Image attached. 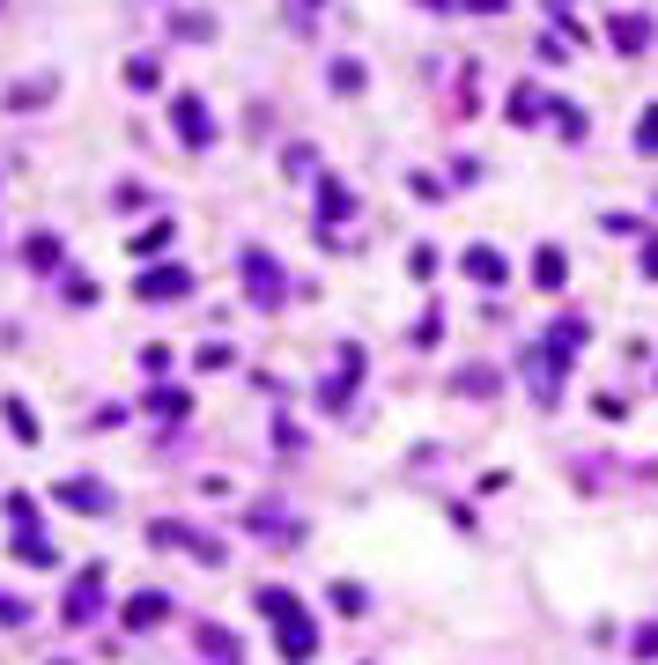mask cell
<instances>
[{"instance_id": "cell-1", "label": "cell", "mask_w": 658, "mask_h": 665, "mask_svg": "<svg viewBox=\"0 0 658 665\" xmlns=\"http://www.w3.org/2000/svg\"><path fill=\"white\" fill-rule=\"evenodd\" d=\"M259 606H267V614H274V629H281V658H289V665H304V658L318 651V636H311L304 606H296L289 592H267V599H259Z\"/></svg>"}, {"instance_id": "cell-2", "label": "cell", "mask_w": 658, "mask_h": 665, "mask_svg": "<svg viewBox=\"0 0 658 665\" xmlns=\"http://www.w3.org/2000/svg\"><path fill=\"white\" fill-rule=\"evenodd\" d=\"M577 340H585V318H562V326L548 333V370H540V392H548V399H555V370L577 355Z\"/></svg>"}, {"instance_id": "cell-3", "label": "cell", "mask_w": 658, "mask_h": 665, "mask_svg": "<svg viewBox=\"0 0 658 665\" xmlns=\"http://www.w3.org/2000/svg\"><path fill=\"white\" fill-rule=\"evenodd\" d=\"M244 281H252V303H259V311H274V303L289 296V289H281V266H274L267 252H244Z\"/></svg>"}, {"instance_id": "cell-4", "label": "cell", "mask_w": 658, "mask_h": 665, "mask_svg": "<svg viewBox=\"0 0 658 665\" xmlns=\"http://www.w3.org/2000/svg\"><path fill=\"white\" fill-rule=\"evenodd\" d=\"M171 119L185 133V148H208L215 141V119H208V104H200V97H171Z\"/></svg>"}, {"instance_id": "cell-5", "label": "cell", "mask_w": 658, "mask_h": 665, "mask_svg": "<svg viewBox=\"0 0 658 665\" xmlns=\"http://www.w3.org/2000/svg\"><path fill=\"white\" fill-rule=\"evenodd\" d=\"M185 289H193V274H185V266H148V274H141V296H148V303H171V296H185Z\"/></svg>"}, {"instance_id": "cell-6", "label": "cell", "mask_w": 658, "mask_h": 665, "mask_svg": "<svg viewBox=\"0 0 658 665\" xmlns=\"http://www.w3.org/2000/svg\"><path fill=\"white\" fill-rule=\"evenodd\" d=\"M97 599H104V569H82V584L67 592V621H89V614H97Z\"/></svg>"}, {"instance_id": "cell-7", "label": "cell", "mask_w": 658, "mask_h": 665, "mask_svg": "<svg viewBox=\"0 0 658 665\" xmlns=\"http://www.w3.org/2000/svg\"><path fill=\"white\" fill-rule=\"evenodd\" d=\"M607 37H614L622 52H644V45H651V15H614Z\"/></svg>"}, {"instance_id": "cell-8", "label": "cell", "mask_w": 658, "mask_h": 665, "mask_svg": "<svg viewBox=\"0 0 658 665\" xmlns=\"http://www.w3.org/2000/svg\"><path fill=\"white\" fill-rule=\"evenodd\" d=\"M60 503H74V510H111V488H97V481H60Z\"/></svg>"}, {"instance_id": "cell-9", "label": "cell", "mask_w": 658, "mask_h": 665, "mask_svg": "<svg viewBox=\"0 0 658 665\" xmlns=\"http://www.w3.org/2000/svg\"><path fill=\"white\" fill-rule=\"evenodd\" d=\"M341 215H348V193H341V178H326V185H318V222H326V244L341 237V230H333Z\"/></svg>"}, {"instance_id": "cell-10", "label": "cell", "mask_w": 658, "mask_h": 665, "mask_svg": "<svg viewBox=\"0 0 658 665\" xmlns=\"http://www.w3.org/2000/svg\"><path fill=\"white\" fill-rule=\"evenodd\" d=\"M540 111H555V104H540V89H533V82H518V89H511V126H533Z\"/></svg>"}, {"instance_id": "cell-11", "label": "cell", "mask_w": 658, "mask_h": 665, "mask_svg": "<svg viewBox=\"0 0 658 665\" xmlns=\"http://www.w3.org/2000/svg\"><path fill=\"white\" fill-rule=\"evenodd\" d=\"M466 274H474L481 289H496V281H503V259L488 252V244H474V252H466Z\"/></svg>"}, {"instance_id": "cell-12", "label": "cell", "mask_w": 658, "mask_h": 665, "mask_svg": "<svg viewBox=\"0 0 658 665\" xmlns=\"http://www.w3.org/2000/svg\"><path fill=\"white\" fill-rule=\"evenodd\" d=\"M163 614H171V599H163V592H141L134 606H126V621H134V629H148V621H163Z\"/></svg>"}, {"instance_id": "cell-13", "label": "cell", "mask_w": 658, "mask_h": 665, "mask_svg": "<svg viewBox=\"0 0 658 665\" xmlns=\"http://www.w3.org/2000/svg\"><path fill=\"white\" fill-rule=\"evenodd\" d=\"M148 407H156V414H171V422H178V414H185V407H193V399H185V392L171 385V392H156V399H148Z\"/></svg>"}, {"instance_id": "cell-14", "label": "cell", "mask_w": 658, "mask_h": 665, "mask_svg": "<svg viewBox=\"0 0 658 665\" xmlns=\"http://www.w3.org/2000/svg\"><path fill=\"white\" fill-rule=\"evenodd\" d=\"M0 407H8V429H15V436H37V422H30L23 399H0Z\"/></svg>"}, {"instance_id": "cell-15", "label": "cell", "mask_w": 658, "mask_h": 665, "mask_svg": "<svg viewBox=\"0 0 658 665\" xmlns=\"http://www.w3.org/2000/svg\"><path fill=\"white\" fill-rule=\"evenodd\" d=\"M533 274L548 281V289H562V252H540V259H533Z\"/></svg>"}, {"instance_id": "cell-16", "label": "cell", "mask_w": 658, "mask_h": 665, "mask_svg": "<svg viewBox=\"0 0 658 665\" xmlns=\"http://www.w3.org/2000/svg\"><path fill=\"white\" fill-rule=\"evenodd\" d=\"M636 148H651V156H658V111H651V119H636Z\"/></svg>"}, {"instance_id": "cell-17", "label": "cell", "mask_w": 658, "mask_h": 665, "mask_svg": "<svg viewBox=\"0 0 658 665\" xmlns=\"http://www.w3.org/2000/svg\"><path fill=\"white\" fill-rule=\"evenodd\" d=\"M636 658H658V629H636V643H629Z\"/></svg>"}, {"instance_id": "cell-18", "label": "cell", "mask_w": 658, "mask_h": 665, "mask_svg": "<svg viewBox=\"0 0 658 665\" xmlns=\"http://www.w3.org/2000/svg\"><path fill=\"white\" fill-rule=\"evenodd\" d=\"M311 15H318V0H296V23H311Z\"/></svg>"}, {"instance_id": "cell-19", "label": "cell", "mask_w": 658, "mask_h": 665, "mask_svg": "<svg viewBox=\"0 0 658 665\" xmlns=\"http://www.w3.org/2000/svg\"><path fill=\"white\" fill-rule=\"evenodd\" d=\"M466 8H481V15H503V0H466Z\"/></svg>"}]
</instances>
